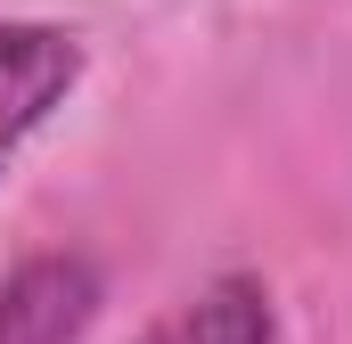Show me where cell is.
Listing matches in <instances>:
<instances>
[{"mask_svg":"<svg viewBox=\"0 0 352 344\" xmlns=\"http://www.w3.org/2000/svg\"><path fill=\"white\" fill-rule=\"evenodd\" d=\"M98 312L90 255H33L0 279V344H74Z\"/></svg>","mask_w":352,"mask_h":344,"instance_id":"1","label":"cell"},{"mask_svg":"<svg viewBox=\"0 0 352 344\" xmlns=\"http://www.w3.org/2000/svg\"><path fill=\"white\" fill-rule=\"evenodd\" d=\"M74 74H82V41L74 33H58V25H0V164L74 90Z\"/></svg>","mask_w":352,"mask_h":344,"instance_id":"2","label":"cell"},{"mask_svg":"<svg viewBox=\"0 0 352 344\" xmlns=\"http://www.w3.org/2000/svg\"><path fill=\"white\" fill-rule=\"evenodd\" d=\"M270 295L254 279H213L205 295H188L173 320H156L140 344H270Z\"/></svg>","mask_w":352,"mask_h":344,"instance_id":"3","label":"cell"}]
</instances>
